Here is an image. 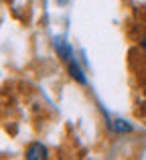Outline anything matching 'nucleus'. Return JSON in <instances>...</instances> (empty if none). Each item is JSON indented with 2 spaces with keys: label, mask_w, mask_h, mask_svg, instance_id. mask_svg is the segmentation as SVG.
Here are the masks:
<instances>
[{
  "label": "nucleus",
  "mask_w": 146,
  "mask_h": 160,
  "mask_svg": "<svg viewBox=\"0 0 146 160\" xmlns=\"http://www.w3.org/2000/svg\"><path fill=\"white\" fill-rule=\"evenodd\" d=\"M24 158L27 160H45V158H49V150L41 142H31L27 146V150H24Z\"/></svg>",
  "instance_id": "f257e3e1"
},
{
  "label": "nucleus",
  "mask_w": 146,
  "mask_h": 160,
  "mask_svg": "<svg viewBox=\"0 0 146 160\" xmlns=\"http://www.w3.org/2000/svg\"><path fill=\"white\" fill-rule=\"evenodd\" d=\"M53 47H55V53L59 55V59L61 61H71L73 59V47L67 43L65 39H61V37H57L55 41H53Z\"/></svg>",
  "instance_id": "f03ea898"
},
{
  "label": "nucleus",
  "mask_w": 146,
  "mask_h": 160,
  "mask_svg": "<svg viewBox=\"0 0 146 160\" xmlns=\"http://www.w3.org/2000/svg\"><path fill=\"white\" fill-rule=\"evenodd\" d=\"M67 73H69V77H71L75 83H79V85H87V75L83 73L81 65L75 61V57L71 59V61H67Z\"/></svg>",
  "instance_id": "7ed1b4c3"
},
{
  "label": "nucleus",
  "mask_w": 146,
  "mask_h": 160,
  "mask_svg": "<svg viewBox=\"0 0 146 160\" xmlns=\"http://www.w3.org/2000/svg\"><path fill=\"white\" fill-rule=\"evenodd\" d=\"M112 130L114 132H118V134H128V132H132V124L130 122H126V120H116V122H112Z\"/></svg>",
  "instance_id": "20e7f679"
},
{
  "label": "nucleus",
  "mask_w": 146,
  "mask_h": 160,
  "mask_svg": "<svg viewBox=\"0 0 146 160\" xmlns=\"http://www.w3.org/2000/svg\"><path fill=\"white\" fill-rule=\"evenodd\" d=\"M142 49H144V53H146V37L142 39Z\"/></svg>",
  "instance_id": "39448f33"
},
{
  "label": "nucleus",
  "mask_w": 146,
  "mask_h": 160,
  "mask_svg": "<svg viewBox=\"0 0 146 160\" xmlns=\"http://www.w3.org/2000/svg\"><path fill=\"white\" fill-rule=\"evenodd\" d=\"M57 2H59V4H65V2H67V0H57Z\"/></svg>",
  "instance_id": "423d86ee"
},
{
  "label": "nucleus",
  "mask_w": 146,
  "mask_h": 160,
  "mask_svg": "<svg viewBox=\"0 0 146 160\" xmlns=\"http://www.w3.org/2000/svg\"><path fill=\"white\" fill-rule=\"evenodd\" d=\"M2 2H14V0H2Z\"/></svg>",
  "instance_id": "0eeeda50"
}]
</instances>
